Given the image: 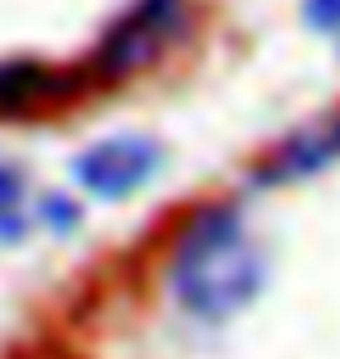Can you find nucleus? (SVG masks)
I'll use <instances>...</instances> for the list:
<instances>
[{
  "instance_id": "f257e3e1",
  "label": "nucleus",
  "mask_w": 340,
  "mask_h": 359,
  "mask_svg": "<svg viewBox=\"0 0 340 359\" xmlns=\"http://www.w3.org/2000/svg\"><path fill=\"white\" fill-rule=\"evenodd\" d=\"M271 257L229 201L200 205L177 224L163 262V294L196 327H224L261 299Z\"/></svg>"
},
{
  "instance_id": "f03ea898",
  "label": "nucleus",
  "mask_w": 340,
  "mask_h": 359,
  "mask_svg": "<svg viewBox=\"0 0 340 359\" xmlns=\"http://www.w3.org/2000/svg\"><path fill=\"white\" fill-rule=\"evenodd\" d=\"M182 19H186V0H135L103 33L98 52H93V70L103 80H126V75L144 70L177 38Z\"/></svg>"
},
{
  "instance_id": "7ed1b4c3",
  "label": "nucleus",
  "mask_w": 340,
  "mask_h": 359,
  "mask_svg": "<svg viewBox=\"0 0 340 359\" xmlns=\"http://www.w3.org/2000/svg\"><path fill=\"white\" fill-rule=\"evenodd\" d=\"M163 168V145L149 135H107L75 159V182L93 201H131L140 187H149Z\"/></svg>"
},
{
  "instance_id": "20e7f679",
  "label": "nucleus",
  "mask_w": 340,
  "mask_h": 359,
  "mask_svg": "<svg viewBox=\"0 0 340 359\" xmlns=\"http://www.w3.org/2000/svg\"><path fill=\"white\" fill-rule=\"evenodd\" d=\"M340 159V117H322L313 126H299L294 135H285L257 168L261 187H289L303 177H317L322 168Z\"/></svg>"
},
{
  "instance_id": "39448f33",
  "label": "nucleus",
  "mask_w": 340,
  "mask_h": 359,
  "mask_svg": "<svg viewBox=\"0 0 340 359\" xmlns=\"http://www.w3.org/2000/svg\"><path fill=\"white\" fill-rule=\"evenodd\" d=\"M56 93H66V80H61V75H52V70L28 66V61L0 66V117L33 112V107L52 103Z\"/></svg>"
},
{
  "instance_id": "423d86ee",
  "label": "nucleus",
  "mask_w": 340,
  "mask_h": 359,
  "mask_svg": "<svg viewBox=\"0 0 340 359\" xmlns=\"http://www.w3.org/2000/svg\"><path fill=\"white\" fill-rule=\"evenodd\" d=\"M33 229V201H28V182L14 163L0 159V243L14 248V243L28 238Z\"/></svg>"
},
{
  "instance_id": "0eeeda50",
  "label": "nucleus",
  "mask_w": 340,
  "mask_h": 359,
  "mask_svg": "<svg viewBox=\"0 0 340 359\" xmlns=\"http://www.w3.org/2000/svg\"><path fill=\"white\" fill-rule=\"evenodd\" d=\"M33 219H42V224L52 229V233H70V229L84 224V210H79V201L61 196V191H52V196L38 201V215Z\"/></svg>"
},
{
  "instance_id": "6e6552de",
  "label": "nucleus",
  "mask_w": 340,
  "mask_h": 359,
  "mask_svg": "<svg viewBox=\"0 0 340 359\" xmlns=\"http://www.w3.org/2000/svg\"><path fill=\"white\" fill-rule=\"evenodd\" d=\"M303 14H308V24L317 33L340 42V0H303Z\"/></svg>"
}]
</instances>
